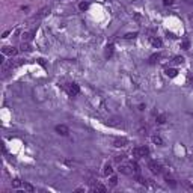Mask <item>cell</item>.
<instances>
[{
	"instance_id": "6da1fadb",
	"label": "cell",
	"mask_w": 193,
	"mask_h": 193,
	"mask_svg": "<svg viewBox=\"0 0 193 193\" xmlns=\"http://www.w3.org/2000/svg\"><path fill=\"white\" fill-rule=\"evenodd\" d=\"M133 155H136V157H146V155H149V148H148V146H139V148H134V149H133Z\"/></svg>"
},
{
	"instance_id": "7a4b0ae2",
	"label": "cell",
	"mask_w": 193,
	"mask_h": 193,
	"mask_svg": "<svg viewBox=\"0 0 193 193\" xmlns=\"http://www.w3.org/2000/svg\"><path fill=\"white\" fill-rule=\"evenodd\" d=\"M148 167L152 174H161V166H160V163L154 161V160H151L148 163Z\"/></svg>"
},
{
	"instance_id": "3957f363",
	"label": "cell",
	"mask_w": 193,
	"mask_h": 193,
	"mask_svg": "<svg viewBox=\"0 0 193 193\" xmlns=\"http://www.w3.org/2000/svg\"><path fill=\"white\" fill-rule=\"evenodd\" d=\"M56 133H59L61 136H68L70 134V128L66 127V125H63V124H59V125H56Z\"/></svg>"
},
{
	"instance_id": "277c9868",
	"label": "cell",
	"mask_w": 193,
	"mask_h": 193,
	"mask_svg": "<svg viewBox=\"0 0 193 193\" xmlns=\"http://www.w3.org/2000/svg\"><path fill=\"white\" fill-rule=\"evenodd\" d=\"M50 11H51V9L48 8V6L42 8L41 11H39V14H36L35 17H33V20H41V18H44L45 15H48V14H50Z\"/></svg>"
},
{
	"instance_id": "5b68a950",
	"label": "cell",
	"mask_w": 193,
	"mask_h": 193,
	"mask_svg": "<svg viewBox=\"0 0 193 193\" xmlns=\"http://www.w3.org/2000/svg\"><path fill=\"white\" fill-rule=\"evenodd\" d=\"M68 91H70V95H72V96H74V95H79V94H80V86L77 85V83H71Z\"/></svg>"
},
{
	"instance_id": "8992f818",
	"label": "cell",
	"mask_w": 193,
	"mask_h": 193,
	"mask_svg": "<svg viewBox=\"0 0 193 193\" xmlns=\"http://www.w3.org/2000/svg\"><path fill=\"white\" fill-rule=\"evenodd\" d=\"M118 170H119L121 174H124V175H130V174L133 172L131 165H130V166H127V165H121V166L118 167Z\"/></svg>"
},
{
	"instance_id": "52a82bcc",
	"label": "cell",
	"mask_w": 193,
	"mask_h": 193,
	"mask_svg": "<svg viewBox=\"0 0 193 193\" xmlns=\"http://www.w3.org/2000/svg\"><path fill=\"white\" fill-rule=\"evenodd\" d=\"M2 53H3V54H9V56H15L18 53V50L17 48H12V47H3V48H2Z\"/></svg>"
},
{
	"instance_id": "ba28073f",
	"label": "cell",
	"mask_w": 193,
	"mask_h": 193,
	"mask_svg": "<svg viewBox=\"0 0 193 193\" xmlns=\"http://www.w3.org/2000/svg\"><path fill=\"white\" fill-rule=\"evenodd\" d=\"M127 139L125 137H119V139H115V142H113V145L115 146H118V148H121V146H125L127 145Z\"/></svg>"
},
{
	"instance_id": "9c48e42d",
	"label": "cell",
	"mask_w": 193,
	"mask_h": 193,
	"mask_svg": "<svg viewBox=\"0 0 193 193\" xmlns=\"http://www.w3.org/2000/svg\"><path fill=\"white\" fill-rule=\"evenodd\" d=\"M165 72H166L167 77H176V74H178V71H176L175 68H167Z\"/></svg>"
},
{
	"instance_id": "30bf717a",
	"label": "cell",
	"mask_w": 193,
	"mask_h": 193,
	"mask_svg": "<svg viewBox=\"0 0 193 193\" xmlns=\"http://www.w3.org/2000/svg\"><path fill=\"white\" fill-rule=\"evenodd\" d=\"M152 142H154L155 145H158V146H163V145H165V142H163V139H161L160 136H152Z\"/></svg>"
},
{
	"instance_id": "8fae6325",
	"label": "cell",
	"mask_w": 193,
	"mask_h": 193,
	"mask_svg": "<svg viewBox=\"0 0 193 193\" xmlns=\"http://www.w3.org/2000/svg\"><path fill=\"white\" fill-rule=\"evenodd\" d=\"M113 44H109L107 47H106V57H110L112 54H113Z\"/></svg>"
},
{
	"instance_id": "7c38bea8",
	"label": "cell",
	"mask_w": 193,
	"mask_h": 193,
	"mask_svg": "<svg viewBox=\"0 0 193 193\" xmlns=\"http://www.w3.org/2000/svg\"><path fill=\"white\" fill-rule=\"evenodd\" d=\"M32 38H33V32H26V33H23V42L30 41Z\"/></svg>"
},
{
	"instance_id": "4fadbf2b",
	"label": "cell",
	"mask_w": 193,
	"mask_h": 193,
	"mask_svg": "<svg viewBox=\"0 0 193 193\" xmlns=\"http://www.w3.org/2000/svg\"><path fill=\"white\" fill-rule=\"evenodd\" d=\"M112 174H113V169H112V166H110V165H106V166H104V175L109 176V175H112Z\"/></svg>"
},
{
	"instance_id": "5bb4252c",
	"label": "cell",
	"mask_w": 193,
	"mask_h": 193,
	"mask_svg": "<svg viewBox=\"0 0 193 193\" xmlns=\"http://www.w3.org/2000/svg\"><path fill=\"white\" fill-rule=\"evenodd\" d=\"M151 44L154 45V47H161V39H158V38H151Z\"/></svg>"
},
{
	"instance_id": "9a60e30c",
	"label": "cell",
	"mask_w": 193,
	"mask_h": 193,
	"mask_svg": "<svg viewBox=\"0 0 193 193\" xmlns=\"http://www.w3.org/2000/svg\"><path fill=\"white\" fill-rule=\"evenodd\" d=\"M155 121H157L158 124H165V122H166V115H165V113L158 115V116H157V119H155Z\"/></svg>"
},
{
	"instance_id": "2e32d148",
	"label": "cell",
	"mask_w": 193,
	"mask_h": 193,
	"mask_svg": "<svg viewBox=\"0 0 193 193\" xmlns=\"http://www.w3.org/2000/svg\"><path fill=\"white\" fill-rule=\"evenodd\" d=\"M20 48H21V51H30V50H32V47L27 44V42H23V44L20 45Z\"/></svg>"
},
{
	"instance_id": "e0dca14e",
	"label": "cell",
	"mask_w": 193,
	"mask_h": 193,
	"mask_svg": "<svg viewBox=\"0 0 193 193\" xmlns=\"http://www.w3.org/2000/svg\"><path fill=\"white\" fill-rule=\"evenodd\" d=\"M23 187H24V190H27V192H35V187L32 184H29V183H23Z\"/></svg>"
},
{
	"instance_id": "ac0fdd59",
	"label": "cell",
	"mask_w": 193,
	"mask_h": 193,
	"mask_svg": "<svg viewBox=\"0 0 193 193\" xmlns=\"http://www.w3.org/2000/svg\"><path fill=\"white\" fill-rule=\"evenodd\" d=\"M183 62H184V57H183V56H175V57H174V63H176V65H181Z\"/></svg>"
},
{
	"instance_id": "d6986e66",
	"label": "cell",
	"mask_w": 193,
	"mask_h": 193,
	"mask_svg": "<svg viewBox=\"0 0 193 193\" xmlns=\"http://www.w3.org/2000/svg\"><path fill=\"white\" fill-rule=\"evenodd\" d=\"M160 57H161V54H160V53H157V54H152V56L149 57V62H151V63H154V62L157 61V59H160Z\"/></svg>"
},
{
	"instance_id": "ffe728a7",
	"label": "cell",
	"mask_w": 193,
	"mask_h": 193,
	"mask_svg": "<svg viewBox=\"0 0 193 193\" xmlns=\"http://www.w3.org/2000/svg\"><path fill=\"white\" fill-rule=\"evenodd\" d=\"M94 192H103V193H106V192H107V189H106L104 185H100V184H98L95 189H94Z\"/></svg>"
},
{
	"instance_id": "44dd1931",
	"label": "cell",
	"mask_w": 193,
	"mask_h": 193,
	"mask_svg": "<svg viewBox=\"0 0 193 193\" xmlns=\"http://www.w3.org/2000/svg\"><path fill=\"white\" fill-rule=\"evenodd\" d=\"M79 8H80V11H86V9L89 8V3L88 2H81V3L79 5Z\"/></svg>"
},
{
	"instance_id": "7402d4cb",
	"label": "cell",
	"mask_w": 193,
	"mask_h": 193,
	"mask_svg": "<svg viewBox=\"0 0 193 193\" xmlns=\"http://www.w3.org/2000/svg\"><path fill=\"white\" fill-rule=\"evenodd\" d=\"M136 36H137V32H133V33H125L124 38H125V39H134Z\"/></svg>"
},
{
	"instance_id": "603a6c76",
	"label": "cell",
	"mask_w": 193,
	"mask_h": 193,
	"mask_svg": "<svg viewBox=\"0 0 193 193\" xmlns=\"http://www.w3.org/2000/svg\"><path fill=\"white\" fill-rule=\"evenodd\" d=\"M181 48H183V50H189V48H190V42H189L187 39L183 41V42H181Z\"/></svg>"
},
{
	"instance_id": "cb8c5ba5",
	"label": "cell",
	"mask_w": 193,
	"mask_h": 193,
	"mask_svg": "<svg viewBox=\"0 0 193 193\" xmlns=\"http://www.w3.org/2000/svg\"><path fill=\"white\" fill-rule=\"evenodd\" d=\"M21 185H23V183H21L20 180H14V181H12V187H14V189H18V187H21Z\"/></svg>"
},
{
	"instance_id": "d4e9b609",
	"label": "cell",
	"mask_w": 193,
	"mask_h": 193,
	"mask_svg": "<svg viewBox=\"0 0 193 193\" xmlns=\"http://www.w3.org/2000/svg\"><path fill=\"white\" fill-rule=\"evenodd\" d=\"M136 180H137V183H139V184H146V180H145V178H143V176H140V175H137L136 176Z\"/></svg>"
},
{
	"instance_id": "484cf974",
	"label": "cell",
	"mask_w": 193,
	"mask_h": 193,
	"mask_svg": "<svg viewBox=\"0 0 193 193\" xmlns=\"http://www.w3.org/2000/svg\"><path fill=\"white\" fill-rule=\"evenodd\" d=\"M131 167H133L134 172H137V174L140 172V169H139V165H137V163H131Z\"/></svg>"
},
{
	"instance_id": "4316f807",
	"label": "cell",
	"mask_w": 193,
	"mask_h": 193,
	"mask_svg": "<svg viewBox=\"0 0 193 193\" xmlns=\"http://www.w3.org/2000/svg\"><path fill=\"white\" fill-rule=\"evenodd\" d=\"M118 184V178H116V176H112V178H110V185H116Z\"/></svg>"
},
{
	"instance_id": "83f0119b",
	"label": "cell",
	"mask_w": 193,
	"mask_h": 193,
	"mask_svg": "<svg viewBox=\"0 0 193 193\" xmlns=\"http://www.w3.org/2000/svg\"><path fill=\"white\" fill-rule=\"evenodd\" d=\"M166 183L170 185V187H176V184H175V181H174V180H169V178H166Z\"/></svg>"
},
{
	"instance_id": "f1b7e54d",
	"label": "cell",
	"mask_w": 193,
	"mask_h": 193,
	"mask_svg": "<svg viewBox=\"0 0 193 193\" xmlns=\"http://www.w3.org/2000/svg\"><path fill=\"white\" fill-rule=\"evenodd\" d=\"M172 3H174V0H163V5H165V6H170Z\"/></svg>"
},
{
	"instance_id": "f546056e",
	"label": "cell",
	"mask_w": 193,
	"mask_h": 193,
	"mask_svg": "<svg viewBox=\"0 0 193 193\" xmlns=\"http://www.w3.org/2000/svg\"><path fill=\"white\" fill-rule=\"evenodd\" d=\"M9 33H11V30H6V32H3V35H2V38H8Z\"/></svg>"
},
{
	"instance_id": "4dcf8cb0",
	"label": "cell",
	"mask_w": 193,
	"mask_h": 193,
	"mask_svg": "<svg viewBox=\"0 0 193 193\" xmlns=\"http://www.w3.org/2000/svg\"><path fill=\"white\" fill-rule=\"evenodd\" d=\"M124 158V155H118V157L115 158V160H116V161H121V160H122Z\"/></svg>"
}]
</instances>
